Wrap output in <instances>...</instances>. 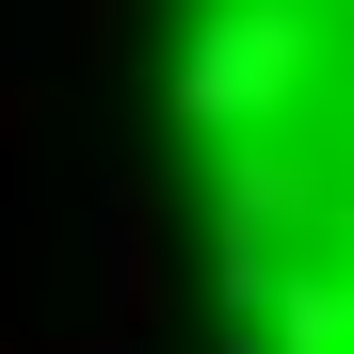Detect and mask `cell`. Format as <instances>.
Returning <instances> with one entry per match:
<instances>
[{"instance_id": "6da1fadb", "label": "cell", "mask_w": 354, "mask_h": 354, "mask_svg": "<svg viewBox=\"0 0 354 354\" xmlns=\"http://www.w3.org/2000/svg\"><path fill=\"white\" fill-rule=\"evenodd\" d=\"M258 354H354V0H194L177 65Z\"/></svg>"}]
</instances>
